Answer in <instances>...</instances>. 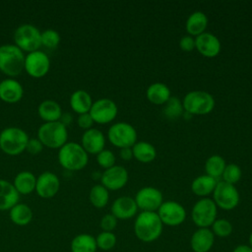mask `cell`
<instances>
[{
    "label": "cell",
    "mask_w": 252,
    "mask_h": 252,
    "mask_svg": "<svg viewBox=\"0 0 252 252\" xmlns=\"http://www.w3.org/2000/svg\"><path fill=\"white\" fill-rule=\"evenodd\" d=\"M135 235L143 242L157 240L162 232V222L156 212H142L134 223Z\"/></svg>",
    "instance_id": "1"
},
{
    "label": "cell",
    "mask_w": 252,
    "mask_h": 252,
    "mask_svg": "<svg viewBox=\"0 0 252 252\" xmlns=\"http://www.w3.org/2000/svg\"><path fill=\"white\" fill-rule=\"evenodd\" d=\"M59 163L66 169L75 171L84 168L88 161V153L83 147L75 142H69L63 145L58 153Z\"/></svg>",
    "instance_id": "2"
},
{
    "label": "cell",
    "mask_w": 252,
    "mask_h": 252,
    "mask_svg": "<svg viewBox=\"0 0 252 252\" xmlns=\"http://www.w3.org/2000/svg\"><path fill=\"white\" fill-rule=\"evenodd\" d=\"M26 56L17 45L0 46V70L8 76H17L25 69Z\"/></svg>",
    "instance_id": "3"
},
{
    "label": "cell",
    "mask_w": 252,
    "mask_h": 252,
    "mask_svg": "<svg viewBox=\"0 0 252 252\" xmlns=\"http://www.w3.org/2000/svg\"><path fill=\"white\" fill-rule=\"evenodd\" d=\"M214 96L205 91H191L182 100L184 111L190 115H205L213 111L215 107Z\"/></svg>",
    "instance_id": "4"
},
{
    "label": "cell",
    "mask_w": 252,
    "mask_h": 252,
    "mask_svg": "<svg viewBox=\"0 0 252 252\" xmlns=\"http://www.w3.org/2000/svg\"><path fill=\"white\" fill-rule=\"evenodd\" d=\"M38 140L43 146L51 149H60L67 143V128L60 121L45 122L37 131Z\"/></svg>",
    "instance_id": "5"
},
{
    "label": "cell",
    "mask_w": 252,
    "mask_h": 252,
    "mask_svg": "<svg viewBox=\"0 0 252 252\" xmlns=\"http://www.w3.org/2000/svg\"><path fill=\"white\" fill-rule=\"evenodd\" d=\"M28 141L27 133L18 127H8L0 133V149L10 156L24 152Z\"/></svg>",
    "instance_id": "6"
},
{
    "label": "cell",
    "mask_w": 252,
    "mask_h": 252,
    "mask_svg": "<svg viewBox=\"0 0 252 252\" xmlns=\"http://www.w3.org/2000/svg\"><path fill=\"white\" fill-rule=\"evenodd\" d=\"M109 142L119 148H132L137 142L136 129L127 122H117L111 125L107 132Z\"/></svg>",
    "instance_id": "7"
},
{
    "label": "cell",
    "mask_w": 252,
    "mask_h": 252,
    "mask_svg": "<svg viewBox=\"0 0 252 252\" xmlns=\"http://www.w3.org/2000/svg\"><path fill=\"white\" fill-rule=\"evenodd\" d=\"M217 205L212 199L202 198L192 208L191 217L193 222L200 228H208L217 218Z\"/></svg>",
    "instance_id": "8"
},
{
    "label": "cell",
    "mask_w": 252,
    "mask_h": 252,
    "mask_svg": "<svg viewBox=\"0 0 252 252\" xmlns=\"http://www.w3.org/2000/svg\"><path fill=\"white\" fill-rule=\"evenodd\" d=\"M14 40L21 50L28 52L36 51L41 45L40 32L32 25L24 24L15 31Z\"/></svg>",
    "instance_id": "9"
},
{
    "label": "cell",
    "mask_w": 252,
    "mask_h": 252,
    "mask_svg": "<svg viewBox=\"0 0 252 252\" xmlns=\"http://www.w3.org/2000/svg\"><path fill=\"white\" fill-rule=\"evenodd\" d=\"M239 199V192L236 187L224 181H219L213 191V201L217 207L225 211L236 208Z\"/></svg>",
    "instance_id": "10"
},
{
    "label": "cell",
    "mask_w": 252,
    "mask_h": 252,
    "mask_svg": "<svg viewBox=\"0 0 252 252\" xmlns=\"http://www.w3.org/2000/svg\"><path fill=\"white\" fill-rule=\"evenodd\" d=\"M134 200L143 212H155L163 203V196L158 188L146 186L136 193Z\"/></svg>",
    "instance_id": "11"
},
{
    "label": "cell",
    "mask_w": 252,
    "mask_h": 252,
    "mask_svg": "<svg viewBox=\"0 0 252 252\" xmlns=\"http://www.w3.org/2000/svg\"><path fill=\"white\" fill-rule=\"evenodd\" d=\"M162 224L169 226H177L186 219V211L184 207L175 201L163 202L158 210Z\"/></svg>",
    "instance_id": "12"
},
{
    "label": "cell",
    "mask_w": 252,
    "mask_h": 252,
    "mask_svg": "<svg viewBox=\"0 0 252 252\" xmlns=\"http://www.w3.org/2000/svg\"><path fill=\"white\" fill-rule=\"evenodd\" d=\"M89 113L92 116L94 122L106 124L114 120L118 113V107L112 99L99 98L93 102Z\"/></svg>",
    "instance_id": "13"
},
{
    "label": "cell",
    "mask_w": 252,
    "mask_h": 252,
    "mask_svg": "<svg viewBox=\"0 0 252 252\" xmlns=\"http://www.w3.org/2000/svg\"><path fill=\"white\" fill-rule=\"evenodd\" d=\"M49 67L50 61L48 56L40 50L30 52L25 58V70L32 77H43L48 72Z\"/></svg>",
    "instance_id": "14"
},
{
    "label": "cell",
    "mask_w": 252,
    "mask_h": 252,
    "mask_svg": "<svg viewBox=\"0 0 252 252\" xmlns=\"http://www.w3.org/2000/svg\"><path fill=\"white\" fill-rule=\"evenodd\" d=\"M129 179L128 171L121 165H113L101 173V185L107 190H119L123 188Z\"/></svg>",
    "instance_id": "15"
},
{
    "label": "cell",
    "mask_w": 252,
    "mask_h": 252,
    "mask_svg": "<svg viewBox=\"0 0 252 252\" xmlns=\"http://www.w3.org/2000/svg\"><path fill=\"white\" fill-rule=\"evenodd\" d=\"M195 48L201 55L214 58L220 52L221 44L218 36L211 32H203L195 38Z\"/></svg>",
    "instance_id": "16"
},
{
    "label": "cell",
    "mask_w": 252,
    "mask_h": 252,
    "mask_svg": "<svg viewBox=\"0 0 252 252\" xmlns=\"http://www.w3.org/2000/svg\"><path fill=\"white\" fill-rule=\"evenodd\" d=\"M60 187V182L58 177L50 172H42L37 178L35 183V191L37 195L41 198L48 199L56 195Z\"/></svg>",
    "instance_id": "17"
},
{
    "label": "cell",
    "mask_w": 252,
    "mask_h": 252,
    "mask_svg": "<svg viewBox=\"0 0 252 252\" xmlns=\"http://www.w3.org/2000/svg\"><path fill=\"white\" fill-rule=\"evenodd\" d=\"M105 138L102 132L95 128L86 130L82 136V147L89 154H98L104 150Z\"/></svg>",
    "instance_id": "18"
},
{
    "label": "cell",
    "mask_w": 252,
    "mask_h": 252,
    "mask_svg": "<svg viewBox=\"0 0 252 252\" xmlns=\"http://www.w3.org/2000/svg\"><path fill=\"white\" fill-rule=\"evenodd\" d=\"M138 211L135 200L129 196L117 198L111 205V214L119 220H128L133 218Z\"/></svg>",
    "instance_id": "19"
},
{
    "label": "cell",
    "mask_w": 252,
    "mask_h": 252,
    "mask_svg": "<svg viewBox=\"0 0 252 252\" xmlns=\"http://www.w3.org/2000/svg\"><path fill=\"white\" fill-rule=\"evenodd\" d=\"M24 94L22 85L13 79H6L0 83V98L9 103L19 101Z\"/></svg>",
    "instance_id": "20"
},
{
    "label": "cell",
    "mask_w": 252,
    "mask_h": 252,
    "mask_svg": "<svg viewBox=\"0 0 252 252\" xmlns=\"http://www.w3.org/2000/svg\"><path fill=\"white\" fill-rule=\"evenodd\" d=\"M215 235L209 228L197 229L191 237V248L194 252H208L212 248Z\"/></svg>",
    "instance_id": "21"
},
{
    "label": "cell",
    "mask_w": 252,
    "mask_h": 252,
    "mask_svg": "<svg viewBox=\"0 0 252 252\" xmlns=\"http://www.w3.org/2000/svg\"><path fill=\"white\" fill-rule=\"evenodd\" d=\"M19 201V192L5 179H0V211L11 210Z\"/></svg>",
    "instance_id": "22"
},
{
    "label": "cell",
    "mask_w": 252,
    "mask_h": 252,
    "mask_svg": "<svg viewBox=\"0 0 252 252\" xmlns=\"http://www.w3.org/2000/svg\"><path fill=\"white\" fill-rule=\"evenodd\" d=\"M146 96L150 102L157 105H161L164 104L171 95L167 85L157 82L151 84L148 87L146 91Z\"/></svg>",
    "instance_id": "23"
},
{
    "label": "cell",
    "mask_w": 252,
    "mask_h": 252,
    "mask_svg": "<svg viewBox=\"0 0 252 252\" xmlns=\"http://www.w3.org/2000/svg\"><path fill=\"white\" fill-rule=\"evenodd\" d=\"M208 26V17L201 11L193 12L186 20L185 29L189 35L198 36L205 32Z\"/></svg>",
    "instance_id": "24"
},
{
    "label": "cell",
    "mask_w": 252,
    "mask_h": 252,
    "mask_svg": "<svg viewBox=\"0 0 252 252\" xmlns=\"http://www.w3.org/2000/svg\"><path fill=\"white\" fill-rule=\"evenodd\" d=\"M70 105L71 108L79 114L89 113L93 105V99L88 92L84 90H78L71 94Z\"/></svg>",
    "instance_id": "25"
},
{
    "label": "cell",
    "mask_w": 252,
    "mask_h": 252,
    "mask_svg": "<svg viewBox=\"0 0 252 252\" xmlns=\"http://www.w3.org/2000/svg\"><path fill=\"white\" fill-rule=\"evenodd\" d=\"M132 152L133 158L143 163H149L153 161L157 157V150L155 146L145 141L136 142L132 147Z\"/></svg>",
    "instance_id": "26"
},
{
    "label": "cell",
    "mask_w": 252,
    "mask_h": 252,
    "mask_svg": "<svg viewBox=\"0 0 252 252\" xmlns=\"http://www.w3.org/2000/svg\"><path fill=\"white\" fill-rule=\"evenodd\" d=\"M217 183H218L217 179L207 174L199 175L192 181L191 190L195 195L200 197H205L213 193Z\"/></svg>",
    "instance_id": "27"
},
{
    "label": "cell",
    "mask_w": 252,
    "mask_h": 252,
    "mask_svg": "<svg viewBox=\"0 0 252 252\" xmlns=\"http://www.w3.org/2000/svg\"><path fill=\"white\" fill-rule=\"evenodd\" d=\"M38 114L45 122L59 121L62 115V110L58 102L52 99L43 100L38 105Z\"/></svg>",
    "instance_id": "28"
},
{
    "label": "cell",
    "mask_w": 252,
    "mask_h": 252,
    "mask_svg": "<svg viewBox=\"0 0 252 252\" xmlns=\"http://www.w3.org/2000/svg\"><path fill=\"white\" fill-rule=\"evenodd\" d=\"M35 183H36V178L32 172L21 171L16 175L13 185L15 186L19 194L26 195L35 190Z\"/></svg>",
    "instance_id": "29"
},
{
    "label": "cell",
    "mask_w": 252,
    "mask_h": 252,
    "mask_svg": "<svg viewBox=\"0 0 252 252\" xmlns=\"http://www.w3.org/2000/svg\"><path fill=\"white\" fill-rule=\"evenodd\" d=\"M96 249L95 238L88 233L78 234L71 241L72 252H95Z\"/></svg>",
    "instance_id": "30"
},
{
    "label": "cell",
    "mask_w": 252,
    "mask_h": 252,
    "mask_svg": "<svg viewBox=\"0 0 252 252\" xmlns=\"http://www.w3.org/2000/svg\"><path fill=\"white\" fill-rule=\"evenodd\" d=\"M10 219L17 225H27L32 220V211L28 205L18 203L10 210Z\"/></svg>",
    "instance_id": "31"
},
{
    "label": "cell",
    "mask_w": 252,
    "mask_h": 252,
    "mask_svg": "<svg viewBox=\"0 0 252 252\" xmlns=\"http://www.w3.org/2000/svg\"><path fill=\"white\" fill-rule=\"evenodd\" d=\"M225 165V160L221 156L213 155L209 157L205 162L206 174L217 179L221 176Z\"/></svg>",
    "instance_id": "32"
},
{
    "label": "cell",
    "mask_w": 252,
    "mask_h": 252,
    "mask_svg": "<svg viewBox=\"0 0 252 252\" xmlns=\"http://www.w3.org/2000/svg\"><path fill=\"white\" fill-rule=\"evenodd\" d=\"M90 201L92 205L97 209L105 207L109 200L108 190L101 184H96L90 191Z\"/></svg>",
    "instance_id": "33"
},
{
    "label": "cell",
    "mask_w": 252,
    "mask_h": 252,
    "mask_svg": "<svg viewBox=\"0 0 252 252\" xmlns=\"http://www.w3.org/2000/svg\"><path fill=\"white\" fill-rule=\"evenodd\" d=\"M183 112L184 108L182 105V101L175 96H170L168 100L164 103L162 109L163 116L169 120L178 119L183 114Z\"/></svg>",
    "instance_id": "34"
},
{
    "label": "cell",
    "mask_w": 252,
    "mask_h": 252,
    "mask_svg": "<svg viewBox=\"0 0 252 252\" xmlns=\"http://www.w3.org/2000/svg\"><path fill=\"white\" fill-rule=\"evenodd\" d=\"M241 175H242L241 168L235 163H229L225 165L224 170L221 174V177L223 179L222 181L234 185L240 180Z\"/></svg>",
    "instance_id": "35"
},
{
    "label": "cell",
    "mask_w": 252,
    "mask_h": 252,
    "mask_svg": "<svg viewBox=\"0 0 252 252\" xmlns=\"http://www.w3.org/2000/svg\"><path fill=\"white\" fill-rule=\"evenodd\" d=\"M96 246L100 250L108 251L112 249L116 244V236L113 232L102 231L95 238Z\"/></svg>",
    "instance_id": "36"
},
{
    "label": "cell",
    "mask_w": 252,
    "mask_h": 252,
    "mask_svg": "<svg viewBox=\"0 0 252 252\" xmlns=\"http://www.w3.org/2000/svg\"><path fill=\"white\" fill-rule=\"evenodd\" d=\"M213 227V233L214 235L220 236V237H226L230 235L232 232V224L224 219H219L214 221L212 224Z\"/></svg>",
    "instance_id": "37"
},
{
    "label": "cell",
    "mask_w": 252,
    "mask_h": 252,
    "mask_svg": "<svg viewBox=\"0 0 252 252\" xmlns=\"http://www.w3.org/2000/svg\"><path fill=\"white\" fill-rule=\"evenodd\" d=\"M40 40L41 45L48 48H55L60 41V35L56 31L48 29L40 32Z\"/></svg>",
    "instance_id": "38"
},
{
    "label": "cell",
    "mask_w": 252,
    "mask_h": 252,
    "mask_svg": "<svg viewBox=\"0 0 252 252\" xmlns=\"http://www.w3.org/2000/svg\"><path fill=\"white\" fill-rule=\"evenodd\" d=\"M115 160H116V158H115L114 154L109 150H102L100 153H98L96 155L97 163L105 169L110 168L113 165H115Z\"/></svg>",
    "instance_id": "39"
},
{
    "label": "cell",
    "mask_w": 252,
    "mask_h": 252,
    "mask_svg": "<svg viewBox=\"0 0 252 252\" xmlns=\"http://www.w3.org/2000/svg\"><path fill=\"white\" fill-rule=\"evenodd\" d=\"M99 224L103 231L111 232L117 225V219L112 214H107L101 218Z\"/></svg>",
    "instance_id": "40"
},
{
    "label": "cell",
    "mask_w": 252,
    "mask_h": 252,
    "mask_svg": "<svg viewBox=\"0 0 252 252\" xmlns=\"http://www.w3.org/2000/svg\"><path fill=\"white\" fill-rule=\"evenodd\" d=\"M179 46L181 50L190 52L195 48V38L191 35H184L179 40Z\"/></svg>",
    "instance_id": "41"
},
{
    "label": "cell",
    "mask_w": 252,
    "mask_h": 252,
    "mask_svg": "<svg viewBox=\"0 0 252 252\" xmlns=\"http://www.w3.org/2000/svg\"><path fill=\"white\" fill-rule=\"evenodd\" d=\"M42 148H43L42 143L38 139L32 138V139H29L26 146V151H28L32 155H35L41 152Z\"/></svg>",
    "instance_id": "42"
},
{
    "label": "cell",
    "mask_w": 252,
    "mask_h": 252,
    "mask_svg": "<svg viewBox=\"0 0 252 252\" xmlns=\"http://www.w3.org/2000/svg\"><path fill=\"white\" fill-rule=\"evenodd\" d=\"M78 125L86 130H89L92 128L93 124H94V120L92 118V116L90 115V113H84V114H80L78 117Z\"/></svg>",
    "instance_id": "43"
},
{
    "label": "cell",
    "mask_w": 252,
    "mask_h": 252,
    "mask_svg": "<svg viewBox=\"0 0 252 252\" xmlns=\"http://www.w3.org/2000/svg\"><path fill=\"white\" fill-rule=\"evenodd\" d=\"M119 156L123 160H130L133 158L132 148H122L119 151Z\"/></svg>",
    "instance_id": "44"
},
{
    "label": "cell",
    "mask_w": 252,
    "mask_h": 252,
    "mask_svg": "<svg viewBox=\"0 0 252 252\" xmlns=\"http://www.w3.org/2000/svg\"><path fill=\"white\" fill-rule=\"evenodd\" d=\"M62 124H64L65 126H67L68 124H70V122L72 121V115L69 113H62L61 118L59 120Z\"/></svg>",
    "instance_id": "45"
},
{
    "label": "cell",
    "mask_w": 252,
    "mask_h": 252,
    "mask_svg": "<svg viewBox=\"0 0 252 252\" xmlns=\"http://www.w3.org/2000/svg\"><path fill=\"white\" fill-rule=\"evenodd\" d=\"M232 252H252V248L248 245H238Z\"/></svg>",
    "instance_id": "46"
},
{
    "label": "cell",
    "mask_w": 252,
    "mask_h": 252,
    "mask_svg": "<svg viewBox=\"0 0 252 252\" xmlns=\"http://www.w3.org/2000/svg\"><path fill=\"white\" fill-rule=\"evenodd\" d=\"M249 243H250V247L252 248V232H251V234L249 236Z\"/></svg>",
    "instance_id": "47"
}]
</instances>
